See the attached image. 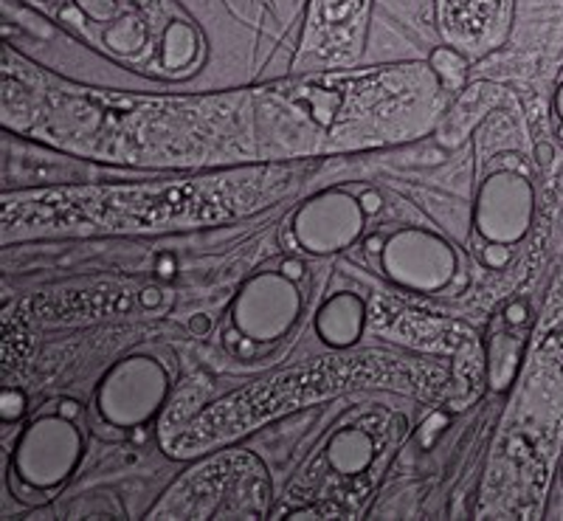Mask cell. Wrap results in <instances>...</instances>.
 Masks as SVG:
<instances>
[{"label": "cell", "mask_w": 563, "mask_h": 521, "mask_svg": "<svg viewBox=\"0 0 563 521\" xmlns=\"http://www.w3.org/2000/svg\"><path fill=\"white\" fill-rule=\"evenodd\" d=\"M366 330V302L352 293L339 290L316 313V335L330 350H350L364 339Z\"/></svg>", "instance_id": "5bb4252c"}, {"label": "cell", "mask_w": 563, "mask_h": 521, "mask_svg": "<svg viewBox=\"0 0 563 521\" xmlns=\"http://www.w3.org/2000/svg\"><path fill=\"white\" fill-rule=\"evenodd\" d=\"M23 412H26V395L20 389L3 387V392H0V418H3V423H14Z\"/></svg>", "instance_id": "2e32d148"}, {"label": "cell", "mask_w": 563, "mask_h": 521, "mask_svg": "<svg viewBox=\"0 0 563 521\" xmlns=\"http://www.w3.org/2000/svg\"><path fill=\"white\" fill-rule=\"evenodd\" d=\"M59 26L133 71L184 79L203 59V34L173 0H32Z\"/></svg>", "instance_id": "277c9868"}, {"label": "cell", "mask_w": 563, "mask_h": 521, "mask_svg": "<svg viewBox=\"0 0 563 521\" xmlns=\"http://www.w3.org/2000/svg\"><path fill=\"white\" fill-rule=\"evenodd\" d=\"M305 310V293L279 270L254 274L231 302V324L251 344H274L290 333Z\"/></svg>", "instance_id": "9c48e42d"}, {"label": "cell", "mask_w": 563, "mask_h": 521, "mask_svg": "<svg viewBox=\"0 0 563 521\" xmlns=\"http://www.w3.org/2000/svg\"><path fill=\"white\" fill-rule=\"evenodd\" d=\"M361 203H364L366 214H369V212H378V209H380V198H378V195H366V198L361 200Z\"/></svg>", "instance_id": "ac0fdd59"}, {"label": "cell", "mask_w": 563, "mask_h": 521, "mask_svg": "<svg viewBox=\"0 0 563 521\" xmlns=\"http://www.w3.org/2000/svg\"><path fill=\"white\" fill-rule=\"evenodd\" d=\"M445 384L449 373L434 364L386 353L346 355V350H335V355L313 358L305 367L254 380L251 387L214 400L184 423H167L161 429V448L173 459L203 457L279 414H290L301 406L319 403L341 392L380 387L434 398Z\"/></svg>", "instance_id": "3957f363"}, {"label": "cell", "mask_w": 563, "mask_h": 521, "mask_svg": "<svg viewBox=\"0 0 563 521\" xmlns=\"http://www.w3.org/2000/svg\"><path fill=\"white\" fill-rule=\"evenodd\" d=\"M536 214V189L519 169H496L482 180L474 203L479 237L499 248L519 245L530 234Z\"/></svg>", "instance_id": "8fae6325"}, {"label": "cell", "mask_w": 563, "mask_h": 521, "mask_svg": "<svg viewBox=\"0 0 563 521\" xmlns=\"http://www.w3.org/2000/svg\"><path fill=\"white\" fill-rule=\"evenodd\" d=\"M512 0H437L440 34L449 48L482 57L507 37Z\"/></svg>", "instance_id": "4fadbf2b"}, {"label": "cell", "mask_w": 563, "mask_h": 521, "mask_svg": "<svg viewBox=\"0 0 563 521\" xmlns=\"http://www.w3.org/2000/svg\"><path fill=\"white\" fill-rule=\"evenodd\" d=\"M169 389L173 378L158 358L128 355L99 380L97 412L113 429H139L164 409Z\"/></svg>", "instance_id": "52a82bcc"}, {"label": "cell", "mask_w": 563, "mask_h": 521, "mask_svg": "<svg viewBox=\"0 0 563 521\" xmlns=\"http://www.w3.org/2000/svg\"><path fill=\"white\" fill-rule=\"evenodd\" d=\"M445 82L431 63L290 74L214 93H119L54 77L3 48V124L133 167H251L415 142Z\"/></svg>", "instance_id": "6da1fadb"}, {"label": "cell", "mask_w": 563, "mask_h": 521, "mask_svg": "<svg viewBox=\"0 0 563 521\" xmlns=\"http://www.w3.org/2000/svg\"><path fill=\"white\" fill-rule=\"evenodd\" d=\"M268 470L249 451H220L169 485L147 519H265Z\"/></svg>", "instance_id": "5b68a950"}, {"label": "cell", "mask_w": 563, "mask_h": 521, "mask_svg": "<svg viewBox=\"0 0 563 521\" xmlns=\"http://www.w3.org/2000/svg\"><path fill=\"white\" fill-rule=\"evenodd\" d=\"M552 113H555L558 124L563 128V74L555 85V93H552Z\"/></svg>", "instance_id": "e0dca14e"}, {"label": "cell", "mask_w": 563, "mask_h": 521, "mask_svg": "<svg viewBox=\"0 0 563 521\" xmlns=\"http://www.w3.org/2000/svg\"><path fill=\"white\" fill-rule=\"evenodd\" d=\"M380 268L395 285L415 293H440L454 282L460 257L454 245L429 229H400L380 248Z\"/></svg>", "instance_id": "30bf717a"}, {"label": "cell", "mask_w": 563, "mask_h": 521, "mask_svg": "<svg viewBox=\"0 0 563 521\" xmlns=\"http://www.w3.org/2000/svg\"><path fill=\"white\" fill-rule=\"evenodd\" d=\"M85 454L82 432L65 414H43L23 429L14 443V474L34 490L68 483Z\"/></svg>", "instance_id": "ba28073f"}, {"label": "cell", "mask_w": 563, "mask_h": 521, "mask_svg": "<svg viewBox=\"0 0 563 521\" xmlns=\"http://www.w3.org/2000/svg\"><path fill=\"white\" fill-rule=\"evenodd\" d=\"M310 164H251L200 178L82 184L3 195L0 240L122 237L209 229L251 218L294 195Z\"/></svg>", "instance_id": "7a4b0ae2"}, {"label": "cell", "mask_w": 563, "mask_h": 521, "mask_svg": "<svg viewBox=\"0 0 563 521\" xmlns=\"http://www.w3.org/2000/svg\"><path fill=\"white\" fill-rule=\"evenodd\" d=\"M372 0H310L294 74L355 68L369 32Z\"/></svg>", "instance_id": "8992f818"}, {"label": "cell", "mask_w": 563, "mask_h": 521, "mask_svg": "<svg viewBox=\"0 0 563 521\" xmlns=\"http://www.w3.org/2000/svg\"><path fill=\"white\" fill-rule=\"evenodd\" d=\"M375 459V440L358 425H346L327 443V463L341 477H361Z\"/></svg>", "instance_id": "9a60e30c"}, {"label": "cell", "mask_w": 563, "mask_h": 521, "mask_svg": "<svg viewBox=\"0 0 563 521\" xmlns=\"http://www.w3.org/2000/svg\"><path fill=\"white\" fill-rule=\"evenodd\" d=\"M366 225V209L355 195L344 189H327L296 209L294 240L308 254L327 257L350 248Z\"/></svg>", "instance_id": "7c38bea8"}]
</instances>
